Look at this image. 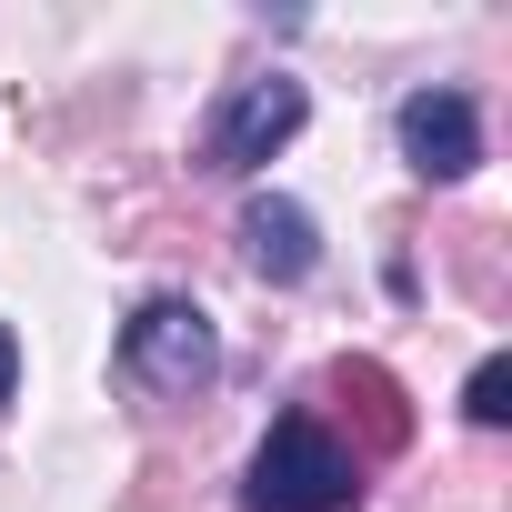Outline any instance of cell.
<instances>
[{
  "instance_id": "1",
  "label": "cell",
  "mask_w": 512,
  "mask_h": 512,
  "mask_svg": "<svg viewBox=\"0 0 512 512\" xmlns=\"http://www.w3.org/2000/svg\"><path fill=\"white\" fill-rule=\"evenodd\" d=\"M362 502V452H342L312 412H282L241 472V512H352Z\"/></svg>"
},
{
  "instance_id": "3",
  "label": "cell",
  "mask_w": 512,
  "mask_h": 512,
  "mask_svg": "<svg viewBox=\"0 0 512 512\" xmlns=\"http://www.w3.org/2000/svg\"><path fill=\"white\" fill-rule=\"evenodd\" d=\"M312 121V101H302V81L292 71H262V81H241L221 111H211V131H201V171H221V181H251L272 151H292V131Z\"/></svg>"
},
{
  "instance_id": "8",
  "label": "cell",
  "mask_w": 512,
  "mask_h": 512,
  "mask_svg": "<svg viewBox=\"0 0 512 512\" xmlns=\"http://www.w3.org/2000/svg\"><path fill=\"white\" fill-rule=\"evenodd\" d=\"M21 392V342H11V322H0V402Z\"/></svg>"
},
{
  "instance_id": "7",
  "label": "cell",
  "mask_w": 512,
  "mask_h": 512,
  "mask_svg": "<svg viewBox=\"0 0 512 512\" xmlns=\"http://www.w3.org/2000/svg\"><path fill=\"white\" fill-rule=\"evenodd\" d=\"M462 412H472L482 432H502V422H512V362H502V352H492V362L462 382Z\"/></svg>"
},
{
  "instance_id": "4",
  "label": "cell",
  "mask_w": 512,
  "mask_h": 512,
  "mask_svg": "<svg viewBox=\"0 0 512 512\" xmlns=\"http://www.w3.org/2000/svg\"><path fill=\"white\" fill-rule=\"evenodd\" d=\"M392 141H402V161L422 181H472L482 171V111H472V91H412L392 111Z\"/></svg>"
},
{
  "instance_id": "5",
  "label": "cell",
  "mask_w": 512,
  "mask_h": 512,
  "mask_svg": "<svg viewBox=\"0 0 512 512\" xmlns=\"http://www.w3.org/2000/svg\"><path fill=\"white\" fill-rule=\"evenodd\" d=\"M241 262L262 272V282H312V262H322V221L292 201V191H251L241 201Z\"/></svg>"
},
{
  "instance_id": "2",
  "label": "cell",
  "mask_w": 512,
  "mask_h": 512,
  "mask_svg": "<svg viewBox=\"0 0 512 512\" xmlns=\"http://www.w3.org/2000/svg\"><path fill=\"white\" fill-rule=\"evenodd\" d=\"M121 372H131L141 392H161V402L211 392V382H221V332H211V312L181 302V292L141 302V312L121 322Z\"/></svg>"
},
{
  "instance_id": "6",
  "label": "cell",
  "mask_w": 512,
  "mask_h": 512,
  "mask_svg": "<svg viewBox=\"0 0 512 512\" xmlns=\"http://www.w3.org/2000/svg\"><path fill=\"white\" fill-rule=\"evenodd\" d=\"M332 392H362L372 442H402V432H412V412H402V392H392V372H382V362H342V372H332Z\"/></svg>"
}]
</instances>
